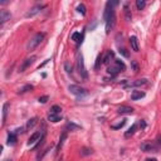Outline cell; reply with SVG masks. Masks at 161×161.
<instances>
[{"instance_id":"cell-4","label":"cell","mask_w":161,"mask_h":161,"mask_svg":"<svg viewBox=\"0 0 161 161\" xmlns=\"http://www.w3.org/2000/svg\"><path fill=\"white\" fill-rule=\"evenodd\" d=\"M77 67H78V71H80V74L83 80H87L88 78V73H87L86 66H84V60H83V55L82 53H78L77 55Z\"/></svg>"},{"instance_id":"cell-7","label":"cell","mask_w":161,"mask_h":161,"mask_svg":"<svg viewBox=\"0 0 161 161\" xmlns=\"http://www.w3.org/2000/svg\"><path fill=\"white\" fill-rule=\"evenodd\" d=\"M37 59V57L35 55H32V57H29V58H27V59L24 60V62L22 63V66H20V68H19V72H24L25 69L28 68V67H30L32 64L34 63V60Z\"/></svg>"},{"instance_id":"cell-22","label":"cell","mask_w":161,"mask_h":161,"mask_svg":"<svg viewBox=\"0 0 161 161\" xmlns=\"http://www.w3.org/2000/svg\"><path fill=\"white\" fill-rule=\"evenodd\" d=\"M37 124H38V118H37V117H33V118H30V120H29V121L27 122V126H25V128H27V130H30V128H33Z\"/></svg>"},{"instance_id":"cell-38","label":"cell","mask_w":161,"mask_h":161,"mask_svg":"<svg viewBox=\"0 0 161 161\" xmlns=\"http://www.w3.org/2000/svg\"><path fill=\"white\" fill-rule=\"evenodd\" d=\"M157 143H159V145L161 146V136H159V137H157Z\"/></svg>"},{"instance_id":"cell-13","label":"cell","mask_w":161,"mask_h":161,"mask_svg":"<svg viewBox=\"0 0 161 161\" xmlns=\"http://www.w3.org/2000/svg\"><path fill=\"white\" fill-rule=\"evenodd\" d=\"M66 139H67V131L64 130L63 132H62V135H60V137H59V141H58V145H57V150H55V152H59L60 151V149H62V146H63V143H64V141H66Z\"/></svg>"},{"instance_id":"cell-6","label":"cell","mask_w":161,"mask_h":161,"mask_svg":"<svg viewBox=\"0 0 161 161\" xmlns=\"http://www.w3.org/2000/svg\"><path fill=\"white\" fill-rule=\"evenodd\" d=\"M115 23H116V14H115V11H113V13L110 15V18L106 20V33L107 34L113 29V27H115Z\"/></svg>"},{"instance_id":"cell-8","label":"cell","mask_w":161,"mask_h":161,"mask_svg":"<svg viewBox=\"0 0 161 161\" xmlns=\"http://www.w3.org/2000/svg\"><path fill=\"white\" fill-rule=\"evenodd\" d=\"M147 80L146 78H142V80H137V81H133V82H130V83L126 84V88H132V87H141V86H145L147 84Z\"/></svg>"},{"instance_id":"cell-39","label":"cell","mask_w":161,"mask_h":161,"mask_svg":"<svg viewBox=\"0 0 161 161\" xmlns=\"http://www.w3.org/2000/svg\"><path fill=\"white\" fill-rule=\"evenodd\" d=\"M146 161H157L156 159H146Z\"/></svg>"},{"instance_id":"cell-16","label":"cell","mask_w":161,"mask_h":161,"mask_svg":"<svg viewBox=\"0 0 161 161\" xmlns=\"http://www.w3.org/2000/svg\"><path fill=\"white\" fill-rule=\"evenodd\" d=\"M113 57H115L113 52L107 51V52H106V54H104V57H103V64H106V66H108V64L111 63V60L113 59Z\"/></svg>"},{"instance_id":"cell-21","label":"cell","mask_w":161,"mask_h":161,"mask_svg":"<svg viewBox=\"0 0 161 161\" xmlns=\"http://www.w3.org/2000/svg\"><path fill=\"white\" fill-rule=\"evenodd\" d=\"M48 120L51 122H53V124H57V122L62 121V116H60V115H53V113H49V115H48Z\"/></svg>"},{"instance_id":"cell-17","label":"cell","mask_w":161,"mask_h":161,"mask_svg":"<svg viewBox=\"0 0 161 161\" xmlns=\"http://www.w3.org/2000/svg\"><path fill=\"white\" fill-rule=\"evenodd\" d=\"M7 143L9 146H13L16 143V133L15 132H10L8 133V140H7Z\"/></svg>"},{"instance_id":"cell-10","label":"cell","mask_w":161,"mask_h":161,"mask_svg":"<svg viewBox=\"0 0 161 161\" xmlns=\"http://www.w3.org/2000/svg\"><path fill=\"white\" fill-rule=\"evenodd\" d=\"M44 132V131H43ZM42 136H43V133L40 135V132H34L33 135H32L30 137H29V140H28V146H32V145H34L37 141H39L40 139H42Z\"/></svg>"},{"instance_id":"cell-26","label":"cell","mask_w":161,"mask_h":161,"mask_svg":"<svg viewBox=\"0 0 161 161\" xmlns=\"http://www.w3.org/2000/svg\"><path fill=\"white\" fill-rule=\"evenodd\" d=\"M81 39H82V34H81V33L76 32V33H73V34H72V40H74L76 43H80V42H81Z\"/></svg>"},{"instance_id":"cell-29","label":"cell","mask_w":161,"mask_h":161,"mask_svg":"<svg viewBox=\"0 0 161 161\" xmlns=\"http://www.w3.org/2000/svg\"><path fill=\"white\" fill-rule=\"evenodd\" d=\"M125 125H126V120H122L121 122H118V124H117V125H112V126H111V127H112L113 130H120V128H122Z\"/></svg>"},{"instance_id":"cell-40","label":"cell","mask_w":161,"mask_h":161,"mask_svg":"<svg viewBox=\"0 0 161 161\" xmlns=\"http://www.w3.org/2000/svg\"><path fill=\"white\" fill-rule=\"evenodd\" d=\"M3 161H11V160H9V159H7V160H3Z\"/></svg>"},{"instance_id":"cell-35","label":"cell","mask_w":161,"mask_h":161,"mask_svg":"<svg viewBox=\"0 0 161 161\" xmlns=\"http://www.w3.org/2000/svg\"><path fill=\"white\" fill-rule=\"evenodd\" d=\"M48 99H49L48 96H42V97H39L38 101H39L40 103H47V101H48Z\"/></svg>"},{"instance_id":"cell-18","label":"cell","mask_w":161,"mask_h":161,"mask_svg":"<svg viewBox=\"0 0 161 161\" xmlns=\"http://www.w3.org/2000/svg\"><path fill=\"white\" fill-rule=\"evenodd\" d=\"M124 11H125V18L127 22H131V19H132V14H131V9H130V5L126 3L125 7H124Z\"/></svg>"},{"instance_id":"cell-33","label":"cell","mask_w":161,"mask_h":161,"mask_svg":"<svg viewBox=\"0 0 161 161\" xmlns=\"http://www.w3.org/2000/svg\"><path fill=\"white\" fill-rule=\"evenodd\" d=\"M92 152H93L92 149H87V147H84L83 150L81 151V154L83 155V156H87V155H91V154H92Z\"/></svg>"},{"instance_id":"cell-30","label":"cell","mask_w":161,"mask_h":161,"mask_svg":"<svg viewBox=\"0 0 161 161\" xmlns=\"http://www.w3.org/2000/svg\"><path fill=\"white\" fill-rule=\"evenodd\" d=\"M102 63H103V55L98 54L97 60H96V64H95V69H98L99 68V64H102Z\"/></svg>"},{"instance_id":"cell-28","label":"cell","mask_w":161,"mask_h":161,"mask_svg":"<svg viewBox=\"0 0 161 161\" xmlns=\"http://www.w3.org/2000/svg\"><path fill=\"white\" fill-rule=\"evenodd\" d=\"M86 10L87 9H86V5H84V4H80L77 7V11H78V13H81L82 15H86V13H87Z\"/></svg>"},{"instance_id":"cell-1","label":"cell","mask_w":161,"mask_h":161,"mask_svg":"<svg viewBox=\"0 0 161 161\" xmlns=\"http://www.w3.org/2000/svg\"><path fill=\"white\" fill-rule=\"evenodd\" d=\"M125 69H126V64L122 62V60H120V59H113V64L107 68V73H108V74H111L112 77H116L118 73L124 72Z\"/></svg>"},{"instance_id":"cell-25","label":"cell","mask_w":161,"mask_h":161,"mask_svg":"<svg viewBox=\"0 0 161 161\" xmlns=\"http://www.w3.org/2000/svg\"><path fill=\"white\" fill-rule=\"evenodd\" d=\"M136 7H137V10H143L145 9V7H146V1L145 0H137Z\"/></svg>"},{"instance_id":"cell-12","label":"cell","mask_w":161,"mask_h":161,"mask_svg":"<svg viewBox=\"0 0 161 161\" xmlns=\"http://www.w3.org/2000/svg\"><path fill=\"white\" fill-rule=\"evenodd\" d=\"M117 113H120V115H132L133 108L128 107V106H121L118 110H117Z\"/></svg>"},{"instance_id":"cell-9","label":"cell","mask_w":161,"mask_h":161,"mask_svg":"<svg viewBox=\"0 0 161 161\" xmlns=\"http://www.w3.org/2000/svg\"><path fill=\"white\" fill-rule=\"evenodd\" d=\"M140 149H141V151H143V152H150V151L156 150L157 146L154 145V143H151V142H143V143H141Z\"/></svg>"},{"instance_id":"cell-27","label":"cell","mask_w":161,"mask_h":161,"mask_svg":"<svg viewBox=\"0 0 161 161\" xmlns=\"http://www.w3.org/2000/svg\"><path fill=\"white\" fill-rule=\"evenodd\" d=\"M131 67H132V71L135 73H139L140 66H139V63H137V60H131Z\"/></svg>"},{"instance_id":"cell-20","label":"cell","mask_w":161,"mask_h":161,"mask_svg":"<svg viewBox=\"0 0 161 161\" xmlns=\"http://www.w3.org/2000/svg\"><path fill=\"white\" fill-rule=\"evenodd\" d=\"M136 130H137V124H133V125L131 126V127L125 132V137H126V139H130L131 136H133V133L136 132Z\"/></svg>"},{"instance_id":"cell-34","label":"cell","mask_w":161,"mask_h":161,"mask_svg":"<svg viewBox=\"0 0 161 161\" xmlns=\"http://www.w3.org/2000/svg\"><path fill=\"white\" fill-rule=\"evenodd\" d=\"M67 128H69L71 131H73V130H78V128H81V127H80V126H77V125L71 124V122H69V124H67Z\"/></svg>"},{"instance_id":"cell-14","label":"cell","mask_w":161,"mask_h":161,"mask_svg":"<svg viewBox=\"0 0 161 161\" xmlns=\"http://www.w3.org/2000/svg\"><path fill=\"white\" fill-rule=\"evenodd\" d=\"M130 44H131V48H132L133 52H139L140 47H139V40H137V38L132 35L130 38Z\"/></svg>"},{"instance_id":"cell-11","label":"cell","mask_w":161,"mask_h":161,"mask_svg":"<svg viewBox=\"0 0 161 161\" xmlns=\"http://www.w3.org/2000/svg\"><path fill=\"white\" fill-rule=\"evenodd\" d=\"M11 18V14H10V11H8V10H1L0 11V24H4L5 22H8Z\"/></svg>"},{"instance_id":"cell-23","label":"cell","mask_w":161,"mask_h":161,"mask_svg":"<svg viewBox=\"0 0 161 161\" xmlns=\"http://www.w3.org/2000/svg\"><path fill=\"white\" fill-rule=\"evenodd\" d=\"M60 112H62V108H60V106L54 104V106L51 107V112H49V113H53V115H60Z\"/></svg>"},{"instance_id":"cell-31","label":"cell","mask_w":161,"mask_h":161,"mask_svg":"<svg viewBox=\"0 0 161 161\" xmlns=\"http://www.w3.org/2000/svg\"><path fill=\"white\" fill-rule=\"evenodd\" d=\"M64 69H66V72L68 73V74H72L73 69H72V66H71V63H69V62H66V63H64Z\"/></svg>"},{"instance_id":"cell-41","label":"cell","mask_w":161,"mask_h":161,"mask_svg":"<svg viewBox=\"0 0 161 161\" xmlns=\"http://www.w3.org/2000/svg\"><path fill=\"white\" fill-rule=\"evenodd\" d=\"M58 161H62V157H60V160H58Z\"/></svg>"},{"instance_id":"cell-19","label":"cell","mask_w":161,"mask_h":161,"mask_svg":"<svg viewBox=\"0 0 161 161\" xmlns=\"http://www.w3.org/2000/svg\"><path fill=\"white\" fill-rule=\"evenodd\" d=\"M9 106L10 104L8 103V102H5L4 104H3V121H1V124L4 125L5 124V121H7V116H8V111H9Z\"/></svg>"},{"instance_id":"cell-2","label":"cell","mask_w":161,"mask_h":161,"mask_svg":"<svg viewBox=\"0 0 161 161\" xmlns=\"http://www.w3.org/2000/svg\"><path fill=\"white\" fill-rule=\"evenodd\" d=\"M44 38H45V33H37L35 35H34L30 40H29V43H28V45H27L28 51H34V49H35L37 47L43 42V39H44Z\"/></svg>"},{"instance_id":"cell-32","label":"cell","mask_w":161,"mask_h":161,"mask_svg":"<svg viewBox=\"0 0 161 161\" xmlns=\"http://www.w3.org/2000/svg\"><path fill=\"white\" fill-rule=\"evenodd\" d=\"M120 54L122 55V57H125V58H128L130 57V53L127 52V49H125V48H120Z\"/></svg>"},{"instance_id":"cell-15","label":"cell","mask_w":161,"mask_h":161,"mask_svg":"<svg viewBox=\"0 0 161 161\" xmlns=\"http://www.w3.org/2000/svg\"><path fill=\"white\" fill-rule=\"evenodd\" d=\"M143 97H145V92H141V91H133L131 93V99L132 101H139V99H141Z\"/></svg>"},{"instance_id":"cell-24","label":"cell","mask_w":161,"mask_h":161,"mask_svg":"<svg viewBox=\"0 0 161 161\" xmlns=\"http://www.w3.org/2000/svg\"><path fill=\"white\" fill-rule=\"evenodd\" d=\"M33 89H34V87L32 86V84H27V86L22 87V88L19 89V93H20V95H23V93H25V92H29V91H33Z\"/></svg>"},{"instance_id":"cell-5","label":"cell","mask_w":161,"mask_h":161,"mask_svg":"<svg viewBox=\"0 0 161 161\" xmlns=\"http://www.w3.org/2000/svg\"><path fill=\"white\" fill-rule=\"evenodd\" d=\"M47 7V5L44 4H38V5H34L33 8H30L27 14H25V18H33V16H35L37 14H39L40 11H42V9H44V8Z\"/></svg>"},{"instance_id":"cell-37","label":"cell","mask_w":161,"mask_h":161,"mask_svg":"<svg viewBox=\"0 0 161 161\" xmlns=\"http://www.w3.org/2000/svg\"><path fill=\"white\" fill-rule=\"evenodd\" d=\"M22 132H24V128H23V127H20V128H18V130L15 131L16 135H18V133H22Z\"/></svg>"},{"instance_id":"cell-3","label":"cell","mask_w":161,"mask_h":161,"mask_svg":"<svg viewBox=\"0 0 161 161\" xmlns=\"http://www.w3.org/2000/svg\"><path fill=\"white\" fill-rule=\"evenodd\" d=\"M68 89H69V92H71L72 95H74L76 97H78V98H82V97H84V96L88 95V91H87L86 88H83V87L78 86V84H69Z\"/></svg>"},{"instance_id":"cell-36","label":"cell","mask_w":161,"mask_h":161,"mask_svg":"<svg viewBox=\"0 0 161 161\" xmlns=\"http://www.w3.org/2000/svg\"><path fill=\"white\" fill-rule=\"evenodd\" d=\"M140 127H141V128H145L146 127V124H145V121H143V120L140 121Z\"/></svg>"}]
</instances>
